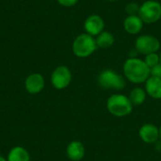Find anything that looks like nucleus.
I'll return each instance as SVG.
<instances>
[{
    "label": "nucleus",
    "instance_id": "nucleus-1",
    "mask_svg": "<svg viewBox=\"0 0 161 161\" xmlns=\"http://www.w3.org/2000/svg\"><path fill=\"white\" fill-rule=\"evenodd\" d=\"M124 74L125 78L130 82L141 84L150 77V68L143 59L129 58L124 64Z\"/></svg>",
    "mask_w": 161,
    "mask_h": 161
},
{
    "label": "nucleus",
    "instance_id": "nucleus-2",
    "mask_svg": "<svg viewBox=\"0 0 161 161\" xmlns=\"http://www.w3.org/2000/svg\"><path fill=\"white\" fill-rule=\"evenodd\" d=\"M107 108L110 114L116 117H125L133 110V105L129 98L124 94H112L107 101Z\"/></svg>",
    "mask_w": 161,
    "mask_h": 161
},
{
    "label": "nucleus",
    "instance_id": "nucleus-3",
    "mask_svg": "<svg viewBox=\"0 0 161 161\" xmlns=\"http://www.w3.org/2000/svg\"><path fill=\"white\" fill-rule=\"evenodd\" d=\"M73 52L78 58H88L92 55L97 49L95 39L87 34L83 33L78 35L73 42Z\"/></svg>",
    "mask_w": 161,
    "mask_h": 161
},
{
    "label": "nucleus",
    "instance_id": "nucleus-4",
    "mask_svg": "<svg viewBox=\"0 0 161 161\" xmlns=\"http://www.w3.org/2000/svg\"><path fill=\"white\" fill-rule=\"evenodd\" d=\"M97 82L99 86L106 90L121 91L125 88L126 81L123 75L114 72L113 70H104L102 71L98 77Z\"/></svg>",
    "mask_w": 161,
    "mask_h": 161
},
{
    "label": "nucleus",
    "instance_id": "nucleus-5",
    "mask_svg": "<svg viewBox=\"0 0 161 161\" xmlns=\"http://www.w3.org/2000/svg\"><path fill=\"white\" fill-rule=\"evenodd\" d=\"M139 16L145 24H154L161 19V4L156 0H147L140 7Z\"/></svg>",
    "mask_w": 161,
    "mask_h": 161
},
{
    "label": "nucleus",
    "instance_id": "nucleus-6",
    "mask_svg": "<svg viewBox=\"0 0 161 161\" xmlns=\"http://www.w3.org/2000/svg\"><path fill=\"white\" fill-rule=\"evenodd\" d=\"M136 50L142 55L157 53L160 49V42L158 39L153 35H142L137 38L135 42Z\"/></svg>",
    "mask_w": 161,
    "mask_h": 161
},
{
    "label": "nucleus",
    "instance_id": "nucleus-7",
    "mask_svg": "<svg viewBox=\"0 0 161 161\" xmlns=\"http://www.w3.org/2000/svg\"><path fill=\"white\" fill-rule=\"evenodd\" d=\"M72 81V73L67 66L57 67L51 75V82L55 89L63 90L67 88Z\"/></svg>",
    "mask_w": 161,
    "mask_h": 161
},
{
    "label": "nucleus",
    "instance_id": "nucleus-8",
    "mask_svg": "<svg viewBox=\"0 0 161 161\" xmlns=\"http://www.w3.org/2000/svg\"><path fill=\"white\" fill-rule=\"evenodd\" d=\"M84 28L87 34L94 37L104 31L105 22L103 18L98 14H92L85 20Z\"/></svg>",
    "mask_w": 161,
    "mask_h": 161
},
{
    "label": "nucleus",
    "instance_id": "nucleus-9",
    "mask_svg": "<svg viewBox=\"0 0 161 161\" xmlns=\"http://www.w3.org/2000/svg\"><path fill=\"white\" fill-rule=\"evenodd\" d=\"M139 136L145 143H155L159 139V128L153 124H144L139 130Z\"/></svg>",
    "mask_w": 161,
    "mask_h": 161
},
{
    "label": "nucleus",
    "instance_id": "nucleus-10",
    "mask_svg": "<svg viewBox=\"0 0 161 161\" xmlns=\"http://www.w3.org/2000/svg\"><path fill=\"white\" fill-rule=\"evenodd\" d=\"M25 87L30 94L40 93L44 89V78L41 74H32L26 77Z\"/></svg>",
    "mask_w": 161,
    "mask_h": 161
},
{
    "label": "nucleus",
    "instance_id": "nucleus-11",
    "mask_svg": "<svg viewBox=\"0 0 161 161\" xmlns=\"http://www.w3.org/2000/svg\"><path fill=\"white\" fill-rule=\"evenodd\" d=\"M85 153L86 150L83 143L78 141L71 142L66 149L67 157L72 161H80L85 157Z\"/></svg>",
    "mask_w": 161,
    "mask_h": 161
},
{
    "label": "nucleus",
    "instance_id": "nucleus-12",
    "mask_svg": "<svg viewBox=\"0 0 161 161\" xmlns=\"http://www.w3.org/2000/svg\"><path fill=\"white\" fill-rule=\"evenodd\" d=\"M143 26V22L139 15H128L124 21L125 30L131 35L139 34Z\"/></svg>",
    "mask_w": 161,
    "mask_h": 161
},
{
    "label": "nucleus",
    "instance_id": "nucleus-13",
    "mask_svg": "<svg viewBox=\"0 0 161 161\" xmlns=\"http://www.w3.org/2000/svg\"><path fill=\"white\" fill-rule=\"evenodd\" d=\"M145 92L154 99H161V78L150 75L145 81Z\"/></svg>",
    "mask_w": 161,
    "mask_h": 161
},
{
    "label": "nucleus",
    "instance_id": "nucleus-14",
    "mask_svg": "<svg viewBox=\"0 0 161 161\" xmlns=\"http://www.w3.org/2000/svg\"><path fill=\"white\" fill-rule=\"evenodd\" d=\"M7 161H30V155L22 146H15L10 149Z\"/></svg>",
    "mask_w": 161,
    "mask_h": 161
},
{
    "label": "nucleus",
    "instance_id": "nucleus-15",
    "mask_svg": "<svg viewBox=\"0 0 161 161\" xmlns=\"http://www.w3.org/2000/svg\"><path fill=\"white\" fill-rule=\"evenodd\" d=\"M95 42H96L97 48L99 47V48L106 49V48H109L110 46L113 45V43L115 42V38L112 33H110L108 31H103L99 35L96 36Z\"/></svg>",
    "mask_w": 161,
    "mask_h": 161
},
{
    "label": "nucleus",
    "instance_id": "nucleus-16",
    "mask_svg": "<svg viewBox=\"0 0 161 161\" xmlns=\"http://www.w3.org/2000/svg\"><path fill=\"white\" fill-rule=\"evenodd\" d=\"M146 92L142 88H135L129 93V100L133 106H141L144 103L146 99Z\"/></svg>",
    "mask_w": 161,
    "mask_h": 161
},
{
    "label": "nucleus",
    "instance_id": "nucleus-17",
    "mask_svg": "<svg viewBox=\"0 0 161 161\" xmlns=\"http://www.w3.org/2000/svg\"><path fill=\"white\" fill-rule=\"evenodd\" d=\"M144 62L146 63V65L149 68H152L154 66H156L157 64L160 63V58L159 55L157 53H152V54H148L145 56V58L143 59Z\"/></svg>",
    "mask_w": 161,
    "mask_h": 161
},
{
    "label": "nucleus",
    "instance_id": "nucleus-18",
    "mask_svg": "<svg viewBox=\"0 0 161 161\" xmlns=\"http://www.w3.org/2000/svg\"><path fill=\"white\" fill-rule=\"evenodd\" d=\"M140 5L135 3V2H131L128 3L125 6V12L128 15H137L139 14V10H140Z\"/></svg>",
    "mask_w": 161,
    "mask_h": 161
},
{
    "label": "nucleus",
    "instance_id": "nucleus-19",
    "mask_svg": "<svg viewBox=\"0 0 161 161\" xmlns=\"http://www.w3.org/2000/svg\"><path fill=\"white\" fill-rule=\"evenodd\" d=\"M150 75L161 78V63H158L156 66L150 68Z\"/></svg>",
    "mask_w": 161,
    "mask_h": 161
},
{
    "label": "nucleus",
    "instance_id": "nucleus-20",
    "mask_svg": "<svg viewBox=\"0 0 161 161\" xmlns=\"http://www.w3.org/2000/svg\"><path fill=\"white\" fill-rule=\"evenodd\" d=\"M61 6H63V7H73V6H75L77 2H78V0H57Z\"/></svg>",
    "mask_w": 161,
    "mask_h": 161
},
{
    "label": "nucleus",
    "instance_id": "nucleus-21",
    "mask_svg": "<svg viewBox=\"0 0 161 161\" xmlns=\"http://www.w3.org/2000/svg\"><path fill=\"white\" fill-rule=\"evenodd\" d=\"M137 54H139V52L136 50V48H134V49L130 50V53H129V58H137V57H136V55H137Z\"/></svg>",
    "mask_w": 161,
    "mask_h": 161
},
{
    "label": "nucleus",
    "instance_id": "nucleus-22",
    "mask_svg": "<svg viewBox=\"0 0 161 161\" xmlns=\"http://www.w3.org/2000/svg\"><path fill=\"white\" fill-rule=\"evenodd\" d=\"M0 161H7V159L5 158H3L2 156H0Z\"/></svg>",
    "mask_w": 161,
    "mask_h": 161
},
{
    "label": "nucleus",
    "instance_id": "nucleus-23",
    "mask_svg": "<svg viewBox=\"0 0 161 161\" xmlns=\"http://www.w3.org/2000/svg\"><path fill=\"white\" fill-rule=\"evenodd\" d=\"M159 139H161V126L159 127Z\"/></svg>",
    "mask_w": 161,
    "mask_h": 161
},
{
    "label": "nucleus",
    "instance_id": "nucleus-24",
    "mask_svg": "<svg viewBox=\"0 0 161 161\" xmlns=\"http://www.w3.org/2000/svg\"><path fill=\"white\" fill-rule=\"evenodd\" d=\"M107 1H110V2H113V1H117V0H107Z\"/></svg>",
    "mask_w": 161,
    "mask_h": 161
},
{
    "label": "nucleus",
    "instance_id": "nucleus-25",
    "mask_svg": "<svg viewBox=\"0 0 161 161\" xmlns=\"http://www.w3.org/2000/svg\"><path fill=\"white\" fill-rule=\"evenodd\" d=\"M159 58H160V63H161V52H160V54H159Z\"/></svg>",
    "mask_w": 161,
    "mask_h": 161
}]
</instances>
